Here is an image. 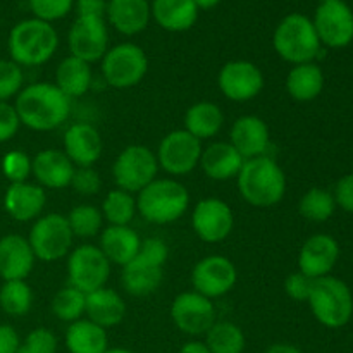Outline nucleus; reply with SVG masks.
Masks as SVG:
<instances>
[{"mask_svg":"<svg viewBox=\"0 0 353 353\" xmlns=\"http://www.w3.org/2000/svg\"><path fill=\"white\" fill-rule=\"evenodd\" d=\"M33 250L28 238L21 234H6L0 238V278L3 281L26 279L34 268Z\"/></svg>","mask_w":353,"mask_h":353,"instance_id":"b1692460","label":"nucleus"},{"mask_svg":"<svg viewBox=\"0 0 353 353\" xmlns=\"http://www.w3.org/2000/svg\"><path fill=\"white\" fill-rule=\"evenodd\" d=\"M179 353H210V350L203 341H188L183 345Z\"/></svg>","mask_w":353,"mask_h":353,"instance_id":"3c124183","label":"nucleus"},{"mask_svg":"<svg viewBox=\"0 0 353 353\" xmlns=\"http://www.w3.org/2000/svg\"><path fill=\"white\" fill-rule=\"evenodd\" d=\"M141 238L131 226H107L100 234L99 248L110 264L124 268L137 257Z\"/></svg>","mask_w":353,"mask_h":353,"instance_id":"bb28decb","label":"nucleus"},{"mask_svg":"<svg viewBox=\"0 0 353 353\" xmlns=\"http://www.w3.org/2000/svg\"><path fill=\"white\" fill-rule=\"evenodd\" d=\"M69 52L72 57L92 62L102 61L109 50V31L105 19L100 17H76L68 34Z\"/></svg>","mask_w":353,"mask_h":353,"instance_id":"dca6fc26","label":"nucleus"},{"mask_svg":"<svg viewBox=\"0 0 353 353\" xmlns=\"http://www.w3.org/2000/svg\"><path fill=\"white\" fill-rule=\"evenodd\" d=\"M324 72L316 62L293 65L286 76V92L296 102H312L324 90Z\"/></svg>","mask_w":353,"mask_h":353,"instance_id":"c756f323","label":"nucleus"},{"mask_svg":"<svg viewBox=\"0 0 353 353\" xmlns=\"http://www.w3.org/2000/svg\"><path fill=\"white\" fill-rule=\"evenodd\" d=\"M0 165L9 183H24L31 176V159L23 150L7 152Z\"/></svg>","mask_w":353,"mask_h":353,"instance_id":"a19ab883","label":"nucleus"},{"mask_svg":"<svg viewBox=\"0 0 353 353\" xmlns=\"http://www.w3.org/2000/svg\"><path fill=\"white\" fill-rule=\"evenodd\" d=\"M85 314L92 323L109 330L123 323L126 316V303L116 290L103 286L86 295Z\"/></svg>","mask_w":353,"mask_h":353,"instance_id":"cd10ccee","label":"nucleus"},{"mask_svg":"<svg viewBox=\"0 0 353 353\" xmlns=\"http://www.w3.org/2000/svg\"><path fill=\"white\" fill-rule=\"evenodd\" d=\"M105 17L124 37H134L148 26L152 10L148 0H109Z\"/></svg>","mask_w":353,"mask_h":353,"instance_id":"393cba45","label":"nucleus"},{"mask_svg":"<svg viewBox=\"0 0 353 353\" xmlns=\"http://www.w3.org/2000/svg\"><path fill=\"white\" fill-rule=\"evenodd\" d=\"M314 279L307 278L302 272H292L288 278L285 279V293L295 302H307L312 290Z\"/></svg>","mask_w":353,"mask_h":353,"instance_id":"49530a36","label":"nucleus"},{"mask_svg":"<svg viewBox=\"0 0 353 353\" xmlns=\"http://www.w3.org/2000/svg\"><path fill=\"white\" fill-rule=\"evenodd\" d=\"M321 3H330V2H340V0H319Z\"/></svg>","mask_w":353,"mask_h":353,"instance_id":"4d7b16f0","label":"nucleus"},{"mask_svg":"<svg viewBox=\"0 0 353 353\" xmlns=\"http://www.w3.org/2000/svg\"><path fill=\"white\" fill-rule=\"evenodd\" d=\"M202 141L186 130H174L165 134L157 148L159 168L171 176L190 174L199 168L202 157Z\"/></svg>","mask_w":353,"mask_h":353,"instance_id":"f8f14e48","label":"nucleus"},{"mask_svg":"<svg viewBox=\"0 0 353 353\" xmlns=\"http://www.w3.org/2000/svg\"><path fill=\"white\" fill-rule=\"evenodd\" d=\"M236 268L224 255H209L202 259L196 262L192 272L193 292L200 293L209 300L228 295L236 285Z\"/></svg>","mask_w":353,"mask_h":353,"instance_id":"4468645a","label":"nucleus"},{"mask_svg":"<svg viewBox=\"0 0 353 353\" xmlns=\"http://www.w3.org/2000/svg\"><path fill=\"white\" fill-rule=\"evenodd\" d=\"M169 248L161 238L141 240L137 257L123 268V286L130 295L147 296L159 290L164 279Z\"/></svg>","mask_w":353,"mask_h":353,"instance_id":"423d86ee","label":"nucleus"},{"mask_svg":"<svg viewBox=\"0 0 353 353\" xmlns=\"http://www.w3.org/2000/svg\"><path fill=\"white\" fill-rule=\"evenodd\" d=\"M47 203L45 188L34 183H10L3 195V209L17 223H30L41 216Z\"/></svg>","mask_w":353,"mask_h":353,"instance_id":"aec40b11","label":"nucleus"},{"mask_svg":"<svg viewBox=\"0 0 353 353\" xmlns=\"http://www.w3.org/2000/svg\"><path fill=\"white\" fill-rule=\"evenodd\" d=\"M299 210L303 219L310 223H326L331 219L336 210V202H334L333 193L327 192L326 188H310L305 195L300 199Z\"/></svg>","mask_w":353,"mask_h":353,"instance_id":"e433bc0d","label":"nucleus"},{"mask_svg":"<svg viewBox=\"0 0 353 353\" xmlns=\"http://www.w3.org/2000/svg\"><path fill=\"white\" fill-rule=\"evenodd\" d=\"M23 88V68L14 61H2L0 59V102H9L10 99H16Z\"/></svg>","mask_w":353,"mask_h":353,"instance_id":"ea45409f","label":"nucleus"},{"mask_svg":"<svg viewBox=\"0 0 353 353\" xmlns=\"http://www.w3.org/2000/svg\"><path fill=\"white\" fill-rule=\"evenodd\" d=\"M78 17H100L105 19L107 0H74Z\"/></svg>","mask_w":353,"mask_h":353,"instance_id":"09e8293b","label":"nucleus"},{"mask_svg":"<svg viewBox=\"0 0 353 353\" xmlns=\"http://www.w3.org/2000/svg\"><path fill=\"white\" fill-rule=\"evenodd\" d=\"M110 262L95 245H81L69 254L68 278L69 286L85 295L103 288L109 281Z\"/></svg>","mask_w":353,"mask_h":353,"instance_id":"9b49d317","label":"nucleus"},{"mask_svg":"<svg viewBox=\"0 0 353 353\" xmlns=\"http://www.w3.org/2000/svg\"><path fill=\"white\" fill-rule=\"evenodd\" d=\"M230 143L238 150V154L248 159L262 157L271 145V133L264 119L259 116H241L231 126Z\"/></svg>","mask_w":353,"mask_h":353,"instance_id":"4be33fe9","label":"nucleus"},{"mask_svg":"<svg viewBox=\"0 0 353 353\" xmlns=\"http://www.w3.org/2000/svg\"><path fill=\"white\" fill-rule=\"evenodd\" d=\"M307 303L317 323L330 330H340L347 326L353 316L350 286L331 274L314 279Z\"/></svg>","mask_w":353,"mask_h":353,"instance_id":"0eeeda50","label":"nucleus"},{"mask_svg":"<svg viewBox=\"0 0 353 353\" xmlns=\"http://www.w3.org/2000/svg\"><path fill=\"white\" fill-rule=\"evenodd\" d=\"M76 165L69 161L64 150L45 148L31 159V174L41 188L62 190L71 185Z\"/></svg>","mask_w":353,"mask_h":353,"instance_id":"5701e85b","label":"nucleus"},{"mask_svg":"<svg viewBox=\"0 0 353 353\" xmlns=\"http://www.w3.org/2000/svg\"><path fill=\"white\" fill-rule=\"evenodd\" d=\"M272 47L283 61L293 65L316 62L323 45L310 17L293 12L279 21L272 34Z\"/></svg>","mask_w":353,"mask_h":353,"instance_id":"39448f33","label":"nucleus"},{"mask_svg":"<svg viewBox=\"0 0 353 353\" xmlns=\"http://www.w3.org/2000/svg\"><path fill=\"white\" fill-rule=\"evenodd\" d=\"M205 345L210 353H243L247 338L241 327L234 323L216 321L205 333Z\"/></svg>","mask_w":353,"mask_h":353,"instance_id":"72a5a7b5","label":"nucleus"},{"mask_svg":"<svg viewBox=\"0 0 353 353\" xmlns=\"http://www.w3.org/2000/svg\"><path fill=\"white\" fill-rule=\"evenodd\" d=\"M69 186L79 195H97L102 190V178L93 168H76Z\"/></svg>","mask_w":353,"mask_h":353,"instance_id":"37998d69","label":"nucleus"},{"mask_svg":"<svg viewBox=\"0 0 353 353\" xmlns=\"http://www.w3.org/2000/svg\"><path fill=\"white\" fill-rule=\"evenodd\" d=\"M190 207V193L183 183L171 178L154 179L137 193V210L150 224H171L181 219Z\"/></svg>","mask_w":353,"mask_h":353,"instance_id":"20e7f679","label":"nucleus"},{"mask_svg":"<svg viewBox=\"0 0 353 353\" xmlns=\"http://www.w3.org/2000/svg\"><path fill=\"white\" fill-rule=\"evenodd\" d=\"M21 128L19 116L16 112V107L9 102H0V143L12 140Z\"/></svg>","mask_w":353,"mask_h":353,"instance_id":"a18cd8bd","label":"nucleus"},{"mask_svg":"<svg viewBox=\"0 0 353 353\" xmlns=\"http://www.w3.org/2000/svg\"><path fill=\"white\" fill-rule=\"evenodd\" d=\"M102 137L92 124L76 123L65 130L64 154L76 168H93L102 157Z\"/></svg>","mask_w":353,"mask_h":353,"instance_id":"412c9836","label":"nucleus"},{"mask_svg":"<svg viewBox=\"0 0 353 353\" xmlns=\"http://www.w3.org/2000/svg\"><path fill=\"white\" fill-rule=\"evenodd\" d=\"M86 309V295L72 286L59 290L52 299V312L62 323H74L83 319Z\"/></svg>","mask_w":353,"mask_h":353,"instance_id":"4c0bfd02","label":"nucleus"},{"mask_svg":"<svg viewBox=\"0 0 353 353\" xmlns=\"http://www.w3.org/2000/svg\"><path fill=\"white\" fill-rule=\"evenodd\" d=\"M217 85L223 95L233 102H250L264 88V74L250 61H231L221 68Z\"/></svg>","mask_w":353,"mask_h":353,"instance_id":"f3484780","label":"nucleus"},{"mask_svg":"<svg viewBox=\"0 0 353 353\" xmlns=\"http://www.w3.org/2000/svg\"><path fill=\"white\" fill-rule=\"evenodd\" d=\"M334 202L336 207H341L345 212L353 214V172L345 174L334 186Z\"/></svg>","mask_w":353,"mask_h":353,"instance_id":"de8ad7c7","label":"nucleus"},{"mask_svg":"<svg viewBox=\"0 0 353 353\" xmlns=\"http://www.w3.org/2000/svg\"><path fill=\"white\" fill-rule=\"evenodd\" d=\"M65 217H68L69 228L74 238H93L102 233L103 216L102 210L97 207L88 205V203L76 205Z\"/></svg>","mask_w":353,"mask_h":353,"instance_id":"58836bf2","label":"nucleus"},{"mask_svg":"<svg viewBox=\"0 0 353 353\" xmlns=\"http://www.w3.org/2000/svg\"><path fill=\"white\" fill-rule=\"evenodd\" d=\"M65 347L69 353H103L109 348L107 330L90 319L74 321L65 331Z\"/></svg>","mask_w":353,"mask_h":353,"instance_id":"2f4dec72","label":"nucleus"},{"mask_svg":"<svg viewBox=\"0 0 353 353\" xmlns=\"http://www.w3.org/2000/svg\"><path fill=\"white\" fill-rule=\"evenodd\" d=\"M92 64L69 55L57 65L54 85L71 100L85 95L92 88Z\"/></svg>","mask_w":353,"mask_h":353,"instance_id":"7c9ffc66","label":"nucleus"},{"mask_svg":"<svg viewBox=\"0 0 353 353\" xmlns=\"http://www.w3.org/2000/svg\"><path fill=\"white\" fill-rule=\"evenodd\" d=\"M157 155L145 145H128L112 164V176L117 188L138 193L157 179Z\"/></svg>","mask_w":353,"mask_h":353,"instance_id":"9d476101","label":"nucleus"},{"mask_svg":"<svg viewBox=\"0 0 353 353\" xmlns=\"http://www.w3.org/2000/svg\"><path fill=\"white\" fill-rule=\"evenodd\" d=\"M17 353H33V352L28 350V348L24 347V345H21V348H19V350H17Z\"/></svg>","mask_w":353,"mask_h":353,"instance_id":"6e6d98bb","label":"nucleus"},{"mask_svg":"<svg viewBox=\"0 0 353 353\" xmlns=\"http://www.w3.org/2000/svg\"><path fill=\"white\" fill-rule=\"evenodd\" d=\"M264 353H303L300 348H296L295 345L290 343H274L268 348Z\"/></svg>","mask_w":353,"mask_h":353,"instance_id":"603ef678","label":"nucleus"},{"mask_svg":"<svg viewBox=\"0 0 353 353\" xmlns=\"http://www.w3.org/2000/svg\"><path fill=\"white\" fill-rule=\"evenodd\" d=\"M236 186L241 199L257 209H271L278 205L286 193V174L274 159H248L236 176Z\"/></svg>","mask_w":353,"mask_h":353,"instance_id":"f03ea898","label":"nucleus"},{"mask_svg":"<svg viewBox=\"0 0 353 353\" xmlns=\"http://www.w3.org/2000/svg\"><path fill=\"white\" fill-rule=\"evenodd\" d=\"M224 124V114L214 102H196L185 112V128L196 140H210L221 131Z\"/></svg>","mask_w":353,"mask_h":353,"instance_id":"473e14b6","label":"nucleus"},{"mask_svg":"<svg viewBox=\"0 0 353 353\" xmlns=\"http://www.w3.org/2000/svg\"><path fill=\"white\" fill-rule=\"evenodd\" d=\"M33 305V292L26 279L3 281L0 286V309L10 317H21L28 314Z\"/></svg>","mask_w":353,"mask_h":353,"instance_id":"c9c22d12","label":"nucleus"},{"mask_svg":"<svg viewBox=\"0 0 353 353\" xmlns=\"http://www.w3.org/2000/svg\"><path fill=\"white\" fill-rule=\"evenodd\" d=\"M192 226L202 241L219 243L226 240L233 231V210L221 199H203L193 207Z\"/></svg>","mask_w":353,"mask_h":353,"instance_id":"a211bd4d","label":"nucleus"},{"mask_svg":"<svg viewBox=\"0 0 353 353\" xmlns=\"http://www.w3.org/2000/svg\"><path fill=\"white\" fill-rule=\"evenodd\" d=\"M193 2L199 7V10H210L216 6H219L221 0H193Z\"/></svg>","mask_w":353,"mask_h":353,"instance_id":"864d4df0","label":"nucleus"},{"mask_svg":"<svg viewBox=\"0 0 353 353\" xmlns=\"http://www.w3.org/2000/svg\"><path fill=\"white\" fill-rule=\"evenodd\" d=\"M103 353H134V352L128 350V348H107Z\"/></svg>","mask_w":353,"mask_h":353,"instance_id":"5fc2aeb1","label":"nucleus"},{"mask_svg":"<svg viewBox=\"0 0 353 353\" xmlns=\"http://www.w3.org/2000/svg\"><path fill=\"white\" fill-rule=\"evenodd\" d=\"M340 259V245L330 234H314L302 245L299 254V271L310 279L330 276Z\"/></svg>","mask_w":353,"mask_h":353,"instance_id":"6ab92c4d","label":"nucleus"},{"mask_svg":"<svg viewBox=\"0 0 353 353\" xmlns=\"http://www.w3.org/2000/svg\"><path fill=\"white\" fill-rule=\"evenodd\" d=\"M28 241L37 261L55 262L71 254L74 236L69 228L68 217L52 212L34 221Z\"/></svg>","mask_w":353,"mask_h":353,"instance_id":"1a4fd4ad","label":"nucleus"},{"mask_svg":"<svg viewBox=\"0 0 353 353\" xmlns=\"http://www.w3.org/2000/svg\"><path fill=\"white\" fill-rule=\"evenodd\" d=\"M24 347L33 353H55L57 352V338L47 327H37L24 340Z\"/></svg>","mask_w":353,"mask_h":353,"instance_id":"c03bdc74","label":"nucleus"},{"mask_svg":"<svg viewBox=\"0 0 353 353\" xmlns=\"http://www.w3.org/2000/svg\"><path fill=\"white\" fill-rule=\"evenodd\" d=\"M100 210L103 221H107L109 226H130L131 221L134 219V214L138 212L137 199L133 193L116 188L107 193Z\"/></svg>","mask_w":353,"mask_h":353,"instance_id":"f704fd0d","label":"nucleus"},{"mask_svg":"<svg viewBox=\"0 0 353 353\" xmlns=\"http://www.w3.org/2000/svg\"><path fill=\"white\" fill-rule=\"evenodd\" d=\"M21 345L17 331L9 324H0V353H17Z\"/></svg>","mask_w":353,"mask_h":353,"instance_id":"8fccbe9b","label":"nucleus"},{"mask_svg":"<svg viewBox=\"0 0 353 353\" xmlns=\"http://www.w3.org/2000/svg\"><path fill=\"white\" fill-rule=\"evenodd\" d=\"M171 319L181 333L200 336L205 334L216 323V307L212 300L196 292L179 293L172 300Z\"/></svg>","mask_w":353,"mask_h":353,"instance_id":"2eb2a0df","label":"nucleus"},{"mask_svg":"<svg viewBox=\"0 0 353 353\" xmlns=\"http://www.w3.org/2000/svg\"><path fill=\"white\" fill-rule=\"evenodd\" d=\"M10 61L21 68L41 65L54 57L59 47V34L50 23L31 17L17 23L9 33Z\"/></svg>","mask_w":353,"mask_h":353,"instance_id":"7ed1b4c3","label":"nucleus"},{"mask_svg":"<svg viewBox=\"0 0 353 353\" xmlns=\"http://www.w3.org/2000/svg\"><path fill=\"white\" fill-rule=\"evenodd\" d=\"M100 71L109 86L117 90L140 85L148 72V57L137 43H119L109 48L100 61Z\"/></svg>","mask_w":353,"mask_h":353,"instance_id":"6e6552de","label":"nucleus"},{"mask_svg":"<svg viewBox=\"0 0 353 353\" xmlns=\"http://www.w3.org/2000/svg\"><path fill=\"white\" fill-rule=\"evenodd\" d=\"M150 10L155 23L171 33L188 31L199 19V7L193 0H154Z\"/></svg>","mask_w":353,"mask_h":353,"instance_id":"c85d7f7f","label":"nucleus"},{"mask_svg":"<svg viewBox=\"0 0 353 353\" xmlns=\"http://www.w3.org/2000/svg\"><path fill=\"white\" fill-rule=\"evenodd\" d=\"M245 159L238 154L236 148L230 141H217L203 148L200 157V168L207 178L214 181H228L236 178L243 165Z\"/></svg>","mask_w":353,"mask_h":353,"instance_id":"a878e982","label":"nucleus"},{"mask_svg":"<svg viewBox=\"0 0 353 353\" xmlns=\"http://www.w3.org/2000/svg\"><path fill=\"white\" fill-rule=\"evenodd\" d=\"M16 112L21 126L33 131H52L61 128L71 112V100L54 85L40 81L24 86L16 97Z\"/></svg>","mask_w":353,"mask_h":353,"instance_id":"f257e3e1","label":"nucleus"},{"mask_svg":"<svg viewBox=\"0 0 353 353\" xmlns=\"http://www.w3.org/2000/svg\"><path fill=\"white\" fill-rule=\"evenodd\" d=\"M312 23L323 47L345 48L353 41V10L345 0L319 3Z\"/></svg>","mask_w":353,"mask_h":353,"instance_id":"ddd939ff","label":"nucleus"},{"mask_svg":"<svg viewBox=\"0 0 353 353\" xmlns=\"http://www.w3.org/2000/svg\"><path fill=\"white\" fill-rule=\"evenodd\" d=\"M28 2L37 19L50 24L68 16L74 7V0H28Z\"/></svg>","mask_w":353,"mask_h":353,"instance_id":"79ce46f5","label":"nucleus"}]
</instances>
